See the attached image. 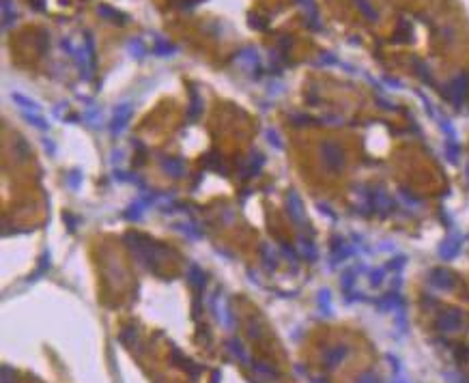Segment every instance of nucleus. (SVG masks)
<instances>
[{
	"mask_svg": "<svg viewBox=\"0 0 469 383\" xmlns=\"http://www.w3.org/2000/svg\"><path fill=\"white\" fill-rule=\"evenodd\" d=\"M127 239L134 241V244H129V245H132L134 254L138 256V261L144 263V265H149V267H155V263H162V258L168 254V252H166V247L153 244V241L140 237V235H127Z\"/></svg>",
	"mask_w": 469,
	"mask_h": 383,
	"instance_id": "nucleus-1",
	"label": "nucleus"
},
{
	"mask_svg": "<svg viewBox=\"0 0 469 383\" xmlns=\"http://www.w3.org/2000/svg\"><path fill=\"white\" fill-rule=\"evenodd\" d=\"M321 157L331 170H340L344 166V149L334 140H327V142L321 144Z\"/></svg>",
	"mask_w": 469,
	"mask_h": 383,
	"instance_id": "nucleus-2",
	"label": "nucleus"
},
{
	"mask_svg": "<svg viewBox=\"0 0 469 383\" xmlns=\"http://www.w3.org/2000/svg\"><path fill=\"white\" fill-rule=\"evenodd\" d=\"M132 114H134V105L129 104V102L116 105L114 114H112V119H110V123H108V129H110L112 136H121V134L125 132L127 123H129V119H132Z\"/></svg>",
	"mask_w": 469,
	"mask_h": 383,
	"instance_id": "nucleus-3",
	"label": "nucleus"
},
{
	"mask_svg": "<svg viewBox=\"0 0 469 383\" xmlns=\"http://www.w3.org/2000/svg\"><path fill=\"white\" fill-rule=\"evenodd\" d=\"M467 95H469V75L467 73H456L452 78V82H450L448 97L452 99L456 105H463Z\"/></svg>",
	"mask_w": 469,
	"mask_h": 383,
	"instance_id": "nucleus-4",
	"label": "nucleus"
},
{
	"mask_svg": "<svg viewBox=\"0 0 469 383\" xmlns=\"http://www.w3.org/2000/svg\"><path fill=\"white\" fill-rule=\"evenodd\" d=\"M287 209H289V215L293 217V222L299 224V228H304L306 226V209H304V203H301L297 192H290L287 196Z\"/></svg>",
	"mask_w": 469,
	"mask_h": 383,
	"instance_id": "nucleus-5",
	"label": "nucleus"
},
{
	"mask_svg": "<svg viewBox=\"0 0 469 383\" xmlns=\"http://www.w3.org/2000/svg\"><path fill=\"white\" fill-rule=\"evenodd\" d=\"M211 308L216 310L219 323H222L224 327L228 329H235V316L230 314V308L226 306V299H219V297H213L211 299Z\"/></svg>",
	"mask_w": 469,
	"mask_h": 383,
	"instance_id": "nucleus-6",
	"label": "nucleus"
},
{
	"mask_svg": "<svg viewBox=\"0 0 469 383\" xmlns=\"http://www.w3.org/2000/svg\"><path fill=\"white\" fill-rule=\"evenodd\" d=\"M461 312L456 310H448V312H441L437 319V329L439 332H456V329L461 327Z\"/></svg>",
	"mask_w": 469,
	"mask_h": 383,
	"instance_id": "nucleus-7",
	"label": "nucleus"
},
{
	"mask_svg": "<svg viewBox=\"0 0 469 383\" xmlns=\"http://www.w3.org/2000/svg\"><path fill=\"white\" fill-rule=\"evenodd\" d=\"M237 63H241L243 67H250L252 71H258L260 75V58H258V52L254 50V48H246V50H241L239 54H237Z\"/></svg>",
	"mask_w": 469,
	"mask_h": 383,
	"instance_id": "nucleus-8",
	"label": "nucleus"
},
{
	"mask_svg": "<svg viewBox=\"0 0 469 383\" xmlns=\"http://www.w3.org/2000/svg\"><path fill=\"white\" fill-rule=\"evenodd\" d=\"M459 250H461V237L459 235H452V237H448L441 244V247H439V256L450 261V258H454L456 254H459Z\"/></svg>",
	"mask_w": 469,
	"mask_h": 383,
	"instance_id": "nucleus-9",
	"label": "nucleus"
},
{
	"mask_svg": "<svg viewBox=\"0 0 469 383\" xmlns=\"http://www.w3.org/2000/svg\"><path fill=\"white\" fill-rule=\"evenodd\" d=\"M162 168L170 176H183L185 174V164L179 157H162Z\"/></svg>",
	"mask_w": 469,
	"mask_h": 383,
	"instance_id": "nucleus-10",
	"label": "nucleus"
},
{
	"mask_svg": "<svg viewBox=\"0 0 469 383\" xmlns=\"http://www.w3.org/2000/svg\"><path fill=\"white\" fill-rule=\"evenodd\" d=\"M349 355V349L344 345H338V347H331L327 351V355H325V366L327 368H336L338 364H342V359Z\"/></svg>",
	"mask_w": 469,
	"mask_h": 383,
	"instance_id": "nucleus-11",
	"label": "nucleus"
},
{
	"mask_svg": "<svg viewBox=\"0 0 469 383\" xmlns=\"http://www.w3.org/2000/svg\"><path fill=\"white\" fill-rule=\"evenodd\" d=\"M431 284L437 286V288H452L454 280H452V274L446 272V269H435V272L431 274Z\"/></svg>",
	"mask_w": 469,
	"mask_h": 383,
	"instance_id": "nucleus-12",
	"label": "nucleus"
},
{
	"mask_svg": "<svg viewBox=\"0 0 469 383\" xmlns=\"http://www.w3.org/2000/svg\"><path fill=\"white\" fill-rule=\"evenodd\" d=\"M0 7H2V28H4V31H9V28L15 24V20H17V11L13 9V2H11V0H2V2H0Z\"/></svg>",
	"mask_w": 469,
	"mask_h": 383,
	"instance_id": "nucleus-13",
	"label": "nucleus"
},
{
	"mask_svg": "<svg viewBox=\"0 0 469 383\" xmlns=\"http://www.w3.org/2000/svg\"><path fill=\"white\" fill-rule=\"evenodd\" d=\"M187 280H189V284H192L196 291H200V288L205 286V282H207V276H205V272L198 267V265H192V267H189V272H187Z\"/></svg>",
	"mask_w": 469,
	"mask_h": 383,
	"instance_id": "nucleus-14",
	"label": "nucleus"
},
{
	"mask_svg": "<svg viewBox=\"0 0 469 383\" xmlns=\"http://www.w3.org/2000/svg\"><path fill=\"white\" fill-rule=\"evenodd\" d=\"M299 252H301V256H304V258H308V261H317V256H319L317 245H314L308 237H304V235L299 237Z\"/></svg>",
	"mask_w": 469,
	"mask_h": 383,
	"instance_id": "nucleus-15",
	"label": "nucleus"
},
{
	"mask_svg": "<svg viewBox=\"0 0 469 383\" xmlns=\"http://www.w3.org/2000/svg\"><path fill=\"white\" fill-rule=\"evenodd\" d=\"M226 345H228V351L233 353V355H235L237 359H239V362H243V364H248V362H250V355H248V351L243 349L241 340H237V338H230Z\"/></svg>",
	"mask_w": 469,
	"mask_h": 383,
	"instance_id": "nucleus-16",
	"label": "nucleus"
},
{
	"mask_svg": "<svg viewBox=\"0 0 469 383\" xmlns=\"http://www.w3.org/2000/svg\"><path fill=\"white\" fill-rule=\"evenodd\" d=\"M263 164H265L263 153H260V151H252V155L248 157V176L258 174V170L263 168Z\"/></svg>",
	"mask_w": 469,
	"mask_h": 383,
	"instance_id": "nucleus-17",
	"label": "nucleus"
},
{
	"mask_svg": "<svg viewBox=\"0 0 469 383\" xmlns=\"http://www.w3.org/2000/svg\"><path fill=\"white\" fill-rule=\"evenodd\" d=\"M153 52H155L157 56H172L177 52V48L170 43V41H166L164 37H155V45H153Z\"/></svg>",
	"mask_w": 469,
	"mask_h": 383,
	"instance_id": "nucleus-18",
	"label": "nucleus"
},
{
	"mask_svg": "<svg viewBox=\"0 0 469 383\" xmlns=\"http://www.w3.org/2000/svg\"><path fill=\"white\" fill-rule=\"evenodd\" d=\"M11 97H13V102L22 108V112H39V104L33 102V99L24 97V95H20V93H13Z\"/></svg>",
	"mask_w": 469,
	"mask_h": 383,
	"instance_id": "nucleus-19",
	"label": "nucleus"
},
{
	"mask_svg": "<svg viewBox=\"0 0 469 383\" xmlns=\"http://www.w3.org/2000/svg\"><path fill=\"white\" fill-rule=\"evenodd\" d=\"M127 52H129V54H132L134 58H144V54H146L144 41L138 39V37L129 39V41H127Z\"/></svg>",
	"mask_w": 469,
	"mask_h": 383,
	"instance_id": "nucleus-20",
	"label": "nucleus"
},
{
	"mask_svg": "<svg viewBox=\"0 0 469 383\" xmlns=\"http://www.w3.org/2000/svg\"><path fill=\"white\" fill-rule=\"evenodd\" d=\"M400 295H396V293H390V295H385L381 299V304H379V308H381L383 312H388V310H400Z\"/></svg>",
	"mask_w": 469,
	"mask_h": 383,
	"instance_id": "nucleus-21",
	"label": "nucleus"
},
{
	"mask_svg": "<svg viewBox=\"0 0 469 383\" xmlns=\"http://www.w3.org/2000/svg\"><path fill=\"white\" fill-rule=\"evenodd\" d=\"M22 116H24V119H26L28 123H31L33 127H37V129H43V132H45V129L50 127L43 116H39V112H22Z\"/></svg>",
	"mask_w": 469,
	"mask_h": 383,
	"instance_id": "nucleus-22",
	"label": "nucleus"
},
{
	"mask_svg": "<svg viewBox=\"0 0 469 383\" xmlns=\"http://www.w3.org/2000/svg\"><path fill=\"white\" fill-rule=\"evenodd\" d=\"M99 15L104 17H110L112 22H116V24H123V22H127V15L121 13V11L112 9V7H99Z\"/></svg>",
	"mask_w": 469,
	"mask_h": 383,
	"instance_id": "nucleus-23",
	"label": "nucleus"
},
{
	"mask_svg": "<svg viewBox=\"0 0 469 383\" xmlns=\"http://www.w3.org/2000/svg\"><path fill=\"white\" fill-rule=\"evenodd\" d=\"M192 110H189V121H196L200 116V112H203V99H200V95H198V91H192Z\"/></svg>",
	"mask_w": 469,
	"mask_h": 383,
	"instance_id": "nucleus-24",
	"label": "nucleus"
},
{
	"mask_svg": "<svg viewBox=\"0 0 469 383\" xmlns=\"http://www.w3.org/2000/svg\"><path fill=\"white\" fill-rule=\"evenodd\" d=\"M355 4H358V9H360L370 22H377V20H379V13L375 11V7L368 2V0H355Z\"/></svg>",
	"mask_w": 469,
	"mask_h": 383,
	"instance_id": "nucleus-25",
	"label": "nucleus"
},
{
	"mask_svg": "<svg viewBox=\"0 0 469 383\" xmlns=\"http://www.w3.org/2000/svg\"><path fill=\"white\" fill-rule=\"evenodd\" d=\"M260 254H263V261H265V267L269 269V272H274L276 269V265H278V256L276 254H271V245H263L260 247Z\"/></svg>",
	"mask_w": 469,
	"mask_h": 383,
	"instance_id": "nucleus-26",
	"label": "nucleus"
},
{
	"mask_svg": "<svg viewBox=\"0 0 469 383\" xmlns=\"http://www.w3.org/2000/svg\"><path fill=\"white\" fill-rule=\"evenodd\" d=\"M179 231H181V233H185L187 237H192V239H200V237H203V228H200L198 224H194V222L179 224Z\"/></svg>",
	"mask_w": 469,
	"mask_h": 383,
	"instance_id": "nucleus-27",
	"label": "nucleus"
},
{
	"mask_svg": "<svg viewBox=\"0 0 469 383\" xmlns=\"http://www.w3.org/2000/svg\"><path fill=\"white\" fill-rule=\"evenodd\" d=\"M319 308H321V314H331V295L325 288L319 293Z\"/></svg>",
	"mask_w": 469,
	"mask_h": 383,
	"instance_id": "nucleus-28",
	"label": "nucleus"
},
{
	"mask_svg": "<svg viewBox=\"0 0 469 383\" xmlns=\"http://www.w3.org/2000/svg\"><path fill=\"white\" fill-rule=\"evenodd\" d=\"M446 155L450 162H459L461 149H459V140H448L446 142Z\"/></svg>",
	"mask_w": 469,
	"mask_h": 383,
	"instance_id": "nucleus-29",
	"label": "nucleus"
},
{
	"mask_svg": "<svg viewBox=\"0 0 469 383\" xmlns=\"http://www.w3.org/2000/svg\"><path fill=\"white\" fill-rule=\"evenodd\" d=\"M317 65H321V67H325V65H327V67H331V65H340V61H338V58L331 54V52H325V54H321V58L317 61Z\"/></svg>",
	"mask_w": 469,
	"mask_h": 383,
	"instance_id": "nucleus-30",
	"label": "nucleus"
},
{
	"mask_svg": "<svg viewBox=\"0 0 469 383\" xmlns=\"http://www.w3.org/2000/svg\"><path fill=\"white\" fill-rule=\"evenodd\" d=\"M415 67H418V75L422 78L424 82H429V84H433V75L429 73V67L422 63V61H415Z\"/></svg>",
	"mask_w": 469,
	"mask_h": 383,
	"instance_id": "nucleus-31",
	"label": "nucleus"
},
{
	"mask_svg": "<svg viewBox=\"0 0 469 383\" xmlns=\"http://www.w3.org/2000/svg\"><path fill=\"white\" fill-rule=\"evenodd\" d=\"M82 183V174H80V170H73L69 176H67V185L71 187V190H78Z\"/></svg>",
	"mask_w": 469,
	"mask_h": 383,
	"instance_id": "nucleus-32",
	"label": "nucleus"
},
{
	"mask_svg": "<svg viewBox=\"0 0 469 383\" xmlns=\"http://www.w3.org/2000/svg\"><path fill=\"white\" fill-rule=\"evenodd\" d=\"M86 123H88V125H93V127H97V123H99V108H91L86 112Z\"/></svg>",
	"mask_w": 469,
	"mask_h": 383,
	"instance_id": "nucleus-33",
	"label": "nucleus"
},
{
	"mask_svg": "<svg viewBox=\"0 0 469 383\" xmlns=\"http://www.w3.org/2000/svg\"><path fill=\"white\" fill-rule=\"evenodd\" d=\"M398 194H400V198H402V200H405V203L409 205V207H420V200H418V198H415V196H411V194H409L407 190H400Z\"/></svg>",
	"mask_w": 469,
	"mask_h": 383,
	"instance_id": "nucleus-34",
	"label": "nucleus"
},
{
	"mask_svg": "<svg viewBox=\"0 0 469 383\" xmlns=\"http://www.w3.org/2000/svg\"><path fill=\"white\" fill-rule=\"evenodd\" d=\"M254 373L256 375H265V377H276V370H271L269 366H265V364H254Z\"/></svg>",
	"mask_w": 469,
	"mask_h": 383,
	"instance_id": "nucleus-35",
	"label": "nucleus"
},
{
	"mask_svg": "<svg viewBox=\"0 0 469 383\" xmlns=\"http://www.w3.org/2000/svg\"><path fill=\"white\" fill-rule=\"evenodd\" d=\"M383 278H385V269H375V272L370 274V284H372V286L381 284Z\"/></svg>",
	"mask_w": 469,
	"mask_h": 383,
	"instance_id": "nucleus-36",
	"label": "nucleus"
},
{
	"mask_svg": "<svg viewBox=\"0 0 469 383\" xmlns=\"http://www.w3.org/2000/svg\"><path fill=\"white\" fill-rule=\"evenodd\" d=\"M267 138H269V142L274 144V146H278V149H282V142H280V134H278V132H274V129H269V132H267Z\"/></svg>",
	"mask_w": 469,
	"mask_h": 383,
	"instance_id": "nucleus-37",
	"label": "nucleus"
},
{
	"mask_svg": "<svg viewBox=\"0 0 469 383\" xmlns=\"http://www.w3.org/2000/svg\"><path fill=\"white\" fill-rule=\"evenodd\" d=\"M353 282H355L353 274H347V276H344V278H342V288H344V291H349V288L353 286Z\"/></svg>",
	"mask_w": 469,
	"mask_h": 383,
	"instance_id": "nucleus-38",
	"label": "nucleus"
},
{
	"mask_svg": "<svg viewBox=\"0 0 469 383\" xmlns=\"http://www.w3.org/2000/svg\"><path fill=\"white\" fill-rule=\"evenodd\" d=\"M358 383H379V379L372 373H366V375H361L360 377V381Z\"/></svg>",
	"mask_w": 469,
	"mask_h": 383,
	"instance_id": "nucleus-39",
	"label": "nucleus"
},
{
	"mask_svg": "<svg viewBox=\"0 0 469 383\" xmlns=\"http://www.w3.org/2000/svg\"><path fill=\"white\" fill-rule=\"evenodd\" d=\"M282 254H284V256H289L290 261H295V258H297V252H295V250H290L289 245H282Z\"/></svg>",
	"mask_w": 469,
	"mask_h": 383,
	"instance_id": "nucleus-40",
	"label": "nucleus"
},
{
	"mask_svg": "<svg viewBox=\"0 0 469 383\" xmlns=\"http://www.w3.org/2000/svg\"><path fill=\"white\" fill-rule=\"evenodd\" d=\"M11 375H13V370H11L9 366H4L2 368V383H13L11 381Z\"/></svg>",
	"mask_w": 469,
	"mask_h": 383,
	"instance_id": "nucleus-41",
	"label": "nucleus"
},
{
	"mask_svg": "<svg viewBox=\"0 0 469 383\" xmlns=\"http://www.w3.org/2000/svg\"><path fill=\"white\" fill-rule=\"evenodd\" d=\"M383 82H385V84H390V86H394V88H400V86H402L398 80H392V78H383Z\"/></svg>",
	"mask_w": 469,
	"mask_h": 383,
	"instance_id": "nucleus-42",
	"label": "nucleus"
},
{
	"mask_svg": "<svg viewBox=\"0 0 469 383\" xmlns=\"http://www.w3.org/2000/svg\"><path fill=\"white\" fill-rule=\"evenodd\" d=\"M392 383H409V381H405V379H400V377H396V379H394V381H392Z\"/></svg>",
	"mask_w": 469,
	"mask_h": 383,
	"instance_id": "nucleus-43",
	"label": "nucleus"
},
{
	"mask_svg": "<svg viewBox=\"0 0 469 383\" xmlns=\"http://www.w3.org/2000/svg\"><path fill=\"white\" fill-rule=\"evenodd\" d=\"M467 170H469V168H467Z\"/></svg>",
	"mask_w": 469,
	"mask_h": 383,
	"instance_id": "nucleus-44",
	"label": "nucleus"
}]
</instances>
